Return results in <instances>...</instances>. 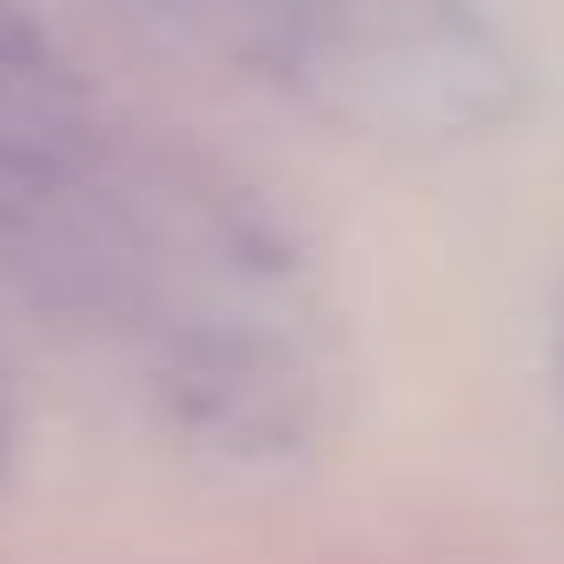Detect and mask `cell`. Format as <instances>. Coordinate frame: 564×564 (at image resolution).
I'll use <instances>...</instances> for the list:
<instances>
[{"label": "cell", "mask_w": 564, "mask_h": 564, "mask_svg": "<svg viewBox=\"0 0 564 564\" xmlns=\"http://www.w3.org/2000/svg\"><path fill=\"white\" fill-rule=\"evenodd\" d=\"M471 78L479 86L495 78V63L471 40H364V47H333L325 101L364 117L371 132H456L487 117L479 101H464Z\"/></svg>", "instance_id": "1"}, {"label": "cell", "mask_w": 564, "mask_h": 564, "mask_svg": "<svg viewBox=\"0 0 564 564\" xmlns=\"http://www.w3.org/2000/svg\"><path fill=\"white\" fill-rule=\"evenodd\" d=\"M178 387L194 394V417L209 433H240L248 448L256 441H286L302 425V387L294 371L271 356V348H202Z\"/></svg>", "instance_id": "2"}]
</instances>
